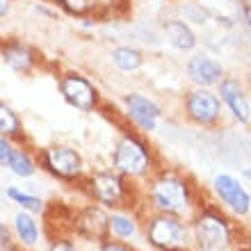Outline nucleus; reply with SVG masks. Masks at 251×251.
<instances>
[{
    "instance_id": "nucleus-3",
    "label": "nucleus",
    "mask_w": 251,
    "mask_h": 251,
    "mask_svg": "<svg viewBox=\"0 0 251 251\" xmlns=\"http://www.w3.org/2000/svg\"><path fill=\"white\" fill-rule=\"evenodd\" d=\"M146 240L160 251H176L180 247H185L187 228L178 215L158 212L146 226Z\"/></svg>"
},
{
    "instance_id": "nucleus-28",
    "label": "nucleus",
    "mask_w": 251,
    "mask_h": 251,
    "mask_svg": "<svg viewBox=\"0 0 251 251\" xmlns=\"http://www.w3.org/2000/svg\"><path fill=\"white\" fill-rule=\"evenodd\" d=\"M99 251H132L130 247L121 245V242H100V249Z\"/></svg>"
},
{
    "instance_id": "nucleus-4",
    "label": "nucleus",
    "mask_w": 251,
    "mask_h": 251,
    "mask_svg": "<svg viewBox=\"0 0 251 251\" xmlns=\"http://www.w3.org/2000/svg\"><path fill=\"white\" fill-rule=\"evenodd\" d=\"M114 172L121 176H144L151 169V158L146 151V144L135 135H124L119 139V144L114 146L112 155Z\"/></svg>"
},
{
    "instance_id": "nucleus-2",
    "label": "nucleus",
    "mask_w": 251,
    "mask_h": 251,
    "mask_svg": "<svg viewBox=\"0 0 251 251\" xmlns=\"http://www.w3.org/2000/svg\"><path fill=\"white\" fill-rule=\"evenodd\" d=\"M151 201L160 212H172V215H183L187 212L192 203L190 185L183 178L174 176V174H165L158 180H153L151 185Z\"/></svg>"
},
{
    "instance_id": "nucleus-29",
    "label": "nucleus",
    "mask_w": 251,
    "mask_h": 251,
    "mask_svg": "<svg viewBox=\"0 0 251 251\" xmlns=\"http://www.w3.org/2000/svg\"><path fill=\"white\" fill-rule=\"evenodd\" d=\"M12 7H14V0H0V21L9 16Z\"/></svg>"
},
{
    "instance_id": "nucleus-20",
    "label": "nucleus",
    "mask_w": 251,
    "mask_h": 251,
    "mask_svg": "<svg viewBox=\"0 0 251 251\" xmlns=\"http://www.w3.org/2000/svg\"><path fill=\"white\" fill-rule=\"evenodd\" d=\"M7 197L16 201L21 205V210H27V212H41L44 210V201L39 197H32V194H25V192L16 190V187H9L7 190Z\"/></svg>"
},
{
    "instance_id": "nucleus-5",
    "label": "nucleus",
    "mask_w": 251,
    "mask_h": 251,
    "mask_svg": "<svg viewBox=\"0 0 251 251\" xmlns=\"http://www.w3.org/2000/svg\"><path fill=\"white\" fill-rule=\"evenodd\" d=\"M57 87H60L62 99L71 107H75L78 112H94L99 107V100H100L99 89L82 73H78V71L64 73V75H60Z\"/></svg>"
},
{
    "instance_id": "nucleus-16",
    "label": "nucleus",
    "mask_w": 251,
    "mask_h": 251,
    "mask_svg": "<svg viewBox=\"0 0 251 251\" xmlns=\"http://www.w3.org/2000/svg\"><path fill=\"white\" fill-rule=\"evenodd\" d=\"M110 60H112V64L124 73H135V71H139V66L144 64L142 53L132 46H117L112 53H110Z\"/></svg>"
},
{
    "instance_id": "nucleus-7",
    "label": "nucleus",
    "mask_w": 251,
    "mask_h": 251,
    "mask_svg": "<svg viewBox=\"0 0 251 251\" xmlns=\"http://www.w3.org/2000/svg\"><path fill=\"white\" fill-rule=\"evenodd\" d=\"M73 228L80 238L89 240V242H105L107 233H110V215L100 205H87L75 215Z\"/></svg>"
},
{
    "instance_id": "nucleus-26",
    "label": "nucleus",
    "mask_w": 251,
    "mask_h": 251,
    "mask_svg": "<svg viewBox=\"0 0 251 251\" xmlns=\"http://www.w3.org/2000/svg\"><path fill=\"white\" fill-rule=\"evenodd\" d=\"M238 9H240V16H242V23H245V27L251 32V2H249V0H240Z\"/></svg>"
},
{
    "instance_id": "nucleus-24",
    "label": "nucleus",
    "mask_w": 251,
    "mask_h": 251,
    "mask_svg": "<svg viewBox=\"0 0 251 251\" xmlns=\"http://www.w3.org/2000/svg\"><path fill=\"white\" fill-rule=\"evenodd\" d=\"M0 251H16V245H14V238H12V231H9L2 222H0Z\"/></svg>"
},
{
    "instance_id": "nucleus-21",
    "label": "nucleus",
    "mask_w": 251,
    "mask_h": 251,
    "mask_svg": "<svg viewBox=\"0 0 251 251\" xmlns=\"http://www.w3.org/2000/svg\"><path fill=\"white\" fill-rule=\"evenodd\" d=\"M110 231H112L117 238L128 240L137 233V226H135V222H132L130 217H126V215H112V217H110Z\"/></svg>"
},
{
    "instance_id": "nucleus-27",
    "label": "nucleus",
    "mask_w": 251,
    "mask_h": 251,
    "mask_svg": "<svg viewBox=\"0 0 251 251\" xmlns=\"http://www.w3.org/2000/svg\"><path fill=\"white\" fill-rule=\"evenodd\" d=\"M48 251H75V247H73V242H69V240L57 238V240H53V245L48 247Z\"/></svg>"
},
{
    "instance_id": "nucleus-17",
    "label": "nucleus",
    "mask_w": 251,
    "mask_h": 251,
    "mask_svg": "<svg viewBox=\"0 0 251 251\" xmlns=\"http://www.w3.org/2000/svg\"><path fill=\"white\" fill-rule=\"evenodd\" d=\"M14 226H16V233H19L21 242L25 247H32L37 245V240H39V226L37 222L32 219V215L27 210H21L16 217H14Z\"/></svg>"
},
{
    "instance_id": "nucleus-23",
    "label": "nucleus",
    "mask_w": 251,
    "mask_h": 251,
    "mask_svg": "<svg viewBox=\"0 0 251 251\" xmlns=\"http://www.w3.org/2000/svg\"><path fill=\"white\" fill-rule=\"evenodd\" d=\"M66 12L71 14H78V16H87L92 14L96 7L100 5V0H57Z\"/></svg>"
},
{
    "instance_id": "nucleus-14",
    "label": "nucleus",
    "mask_w": 251,
    "mask_h": 251,
    "mask_svg": "<svg viewBox=\"0 0 251 251\" xmlns=\"http://www.w3.org/2000/svg\"><path fill=\"white\" fill-rule=\"evenodd\" d=\"M219 94L222 100L226 103V107L233 112V117L240 124H249L251 121V105L245 96V89L235 78H222L219 80Z\"/></svg>"
},
{
    "instance_id": "nucleus-11",
    "label": "nucleus",
    "mask_w": 251,
    "mask_h": 251,
    "mask_svg": "<svg viewBox=\"0 0 251 251\" xmlns=\"http://www.w3.org/2000/svg\"><path fill=\"white\" fill-rule=\"evenodd\" d=\"M92 197L99 201V203L105 205H119L126 197V185L121 180V174L117 172H99L89 176L87 180Z\"/></svg>"
},
{
    "instance_id": "nucleus-25",
    "label": "nucleus",
    "mask_w": 251,
    "mask_h": 251,
    "mask_svg": "<svg viewBox=\"0 0 251 251\" xmlns=\"http://www.w3.org/2000/svg\"><path fill=\"white\" fill-rule=\"evenodd\" d=\"M12 153H14V146L12 142L7 137H0V165H9V158H12Z\"/></svg>"
},
{
    "instance_id": "nucleus-12",
    "label": "nucleus",
    "mask_w": 251,
    "mask_h": 251,
    "mask_svg": "<svg viewBox=\"0 0 251 251\" xmlns=\"http://www.w3.org/2000/svg\"><path fill=\"white\" fill-rule=\"evenodd\" d=\"M212 185H215L217 197L222 199L235 215H247V212H249V208H251L249 192L240 185V180H235L233 176H228V174H219L217 178L212 180Z\"/></svg>"
},
{
    "instance_id": "nucleus-9",
    "label": "nucleus",
    "mask_w": 251,
    "mask_h": 251,
    "mask_svg": "<svg viewBox=\"0 0 251 251\" xmlns=\"http://www.w3.org/2000/svg\"><path fill=\"white\" fill-rule=\"evenodd\" d=\"M124 105H126V112L130 117V121L135 126H139L142 130H155L158 128V119L162 117V110H160L158 103H153L149 96L144 94H126L124 96Z\"/></svg>"
},
{
    "instance_id": "nucleus-18",
    "label": "nucleus",
    "mask_w": 251,
    "mask_h": 251,
    "mask_svg": "<svg viewBox=\"0 0 251 251\" xmlns=\"http://www.w3.org/2000/svg\"><path fill=\"white\" fill-rule=\"evenodd\" d=\"M23 132V124H21V117L14 112L12 107L0 100V137L14 139Z\"/></svg>"
},
{
    "instance_id": "nucleus-19",
    "label": "nucleus",
    "mask_w": 251,
    "mask_h": 251,
    "mask_svg": "<svg viewBox=\"0 0 251 251\" xmlns=\"http://www.w3.org/2000/svg\"><path fill=\"white\" fill-rule=\"evenodd\" d=\"M9 169H12L14 176H21V178H27V176H32L37 165H34V160L30 158V153L23 151V149H14L12 158H9Z\"/></svg>"
},
{
    "instance_id": "nucleus-13",
    "label": "nucleus",
    "mask_w": 251,
    "mask_h": 251,
    "mask_svg": "<svg viewBox=\"0 0 251 251\" xmlns=\"http://www.w3.org/2000/svg\"><path fill=\"white\" fill-rule=\"evenodd\" d=\"M187 75L197 87H212L219 85V80L224 78V66L212 60L210 55L197 53L187 62Z\"/></svg>"
},
{
    "instance_id": "nucleus-15",
    "label": "nucleus",
    "mask_w": 251,
    "mask_h": 251,
    "mask_svg": "<svg viewBox=\"0 0 251 251\" xmlns=\"http://www.w3.org/2000/svg\"><path fill=\"white\" fill-rule=\"evenodd\" d=\"M165 34H167V41H169L176 50H183V53H185V50H192V48L197 46V34L192 32V27L180 19L167 21Z\"/></svg>"
},
{
    "instance_id": "nucleus-10",
    "label": "nucleus",
    "mask_w": 251,
    "mask_h": 251,
    "mask_svg": "<svg viewBox=\"0 0 251 251\" xmlns=\"http://www.w3.org/2000/svg\"><path fill=\"white\" fill-rule=\"evenodd\" d=\"M0 62L19 75H30L37 69V53L21 39H7L0 44Z\"/></svg>"
},
{
    "instance_id": "nucleus-8",
    "label": "nucleus",
    "mask_w": 251,
    "mask_h": 251,
    "mask_svg": "<svg viewBox=\"0 0 251 251\" xmlns=\"http://www.w3.org/2000/svg\"><path fill=\"white\" fill-rule=\"evenodd\" d=\"M44 165L48 167V172L60 176V178H78L82 174V158L80 153L71 146H50L44 151Z\"/></svg>"
},
{
    "instance_id": "nucleus-6",
    "label": "nucleus",
    "mask_w": 251,
    "mask_h": 251,
    "mask_svg": "<svg viewBox=\"0 0 251 251\" xmlns=\"http://www.w3.org/2000/svg\"><path fill=\"white\" fill-rule=\"evenodd\" d=\"M185 112L194 124L212 126V124H217L219 121V114H222V100H219L217 94L210 92V87H197L194 92L187 94Z\"/></svg>"
},
{
    "instance_id": "nucleus-22",
    "label": "nucleus",
    "mask_w": 251,
    "mask_h": 251,
    "mask_svg": "<svg viewBox=\"0 0 251 251\" xmlns=\"http://www.w3.org/2000/svg\"><path fill=\"white\" fill-rule=\"evenodd\" d=\"M180 12L185 14V21L197 23V25H205L208 19H210V12H208L203 5H199V2H183V5H180Z\"/></svg>"
},
{
    "instance_id": "nucleus-1",
    "label": "nucleus",
    "mask_w": 251,
    "mask_h": 251,
    "mask_svg": "<svg viewBox=\"0 0 251 251\" xmlns=\"http://www.w3.org/2000/svg\"><path fill=\"white\" fill-rule=\"evenodd\" d=\"M192 233L199 251H228L233 245L231 226L215 210H203L197 215Z\"/></svg>"
}]
</instances>
